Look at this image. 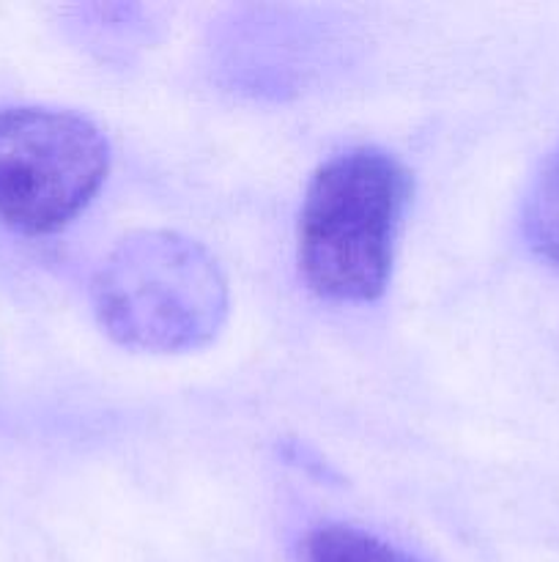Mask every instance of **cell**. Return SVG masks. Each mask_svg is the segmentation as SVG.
Returning <instances> with one entry per match:
<instances>
[{"label":"cell","instance_id":"1","mask_svg":"<svg viewBox=\"0 0 559 562\" xmlns=\"http://www.w3.org/2000/svg\"><path fill=\"white\" fill-rule=\"evenodd\" d=\"M411 173L392 154L349 148L312 173L299 212V269L316 294L373 302L387 291Z\"/></svg>","mask_w":559,"mask_h":562},{"label":"cell","instance_id":"2","mask_svg":"<svg viewBox=\"0 0 559 562\" xmlns=\"http://www.w3.org/2000/svg\"><path fill=\"white\" fill-rule=\"evenodd\" d=\"M104 333L140 351L206 346L228 316V283L197 241L170 231L132 234L93 278Z\"/></svg>","mask_w":559,"mask_h":562},{"label":"cell","instance_id":"3","mask_svg":"<svg viewBox=\"0 0 559 562\" xmlns=\"http://www.w3.org/2000/svg\"><path fill=\"white\" fill-rule=\"evenodd\" d=\"M110 146L71 110L0 108V223L25 236L66 228L102 190Z\"/></svg>","mask_w":559,"mask_h":562},{"label":"cell","instance_id":"4","mask_svg":"<svg viewBox=\"0 0 559 562\" xmlns=\"http://www.w3.org/2000/svg\"><path fill=\"white\" fill-rule=\"evenodd\" d=\"M301 554H305V562H420L403 549L360 527L345 525H327L307 532Z\"/></svg>","mask_w":559,"mask_h":562},{"label":"cell","instance_id":"5","mask_svg":"<svg viewBox=\"0 0 559 562\" xmlns=\"http://www.w3.org/2000/svg\"><path fill=\"white\" fill-rule=\"evenodd\" d=\"M524 231L532 250L559 267V146L546 159L526 198Z\"/></svg>","mask_w":559,"mask_h":562}]
</instances>
